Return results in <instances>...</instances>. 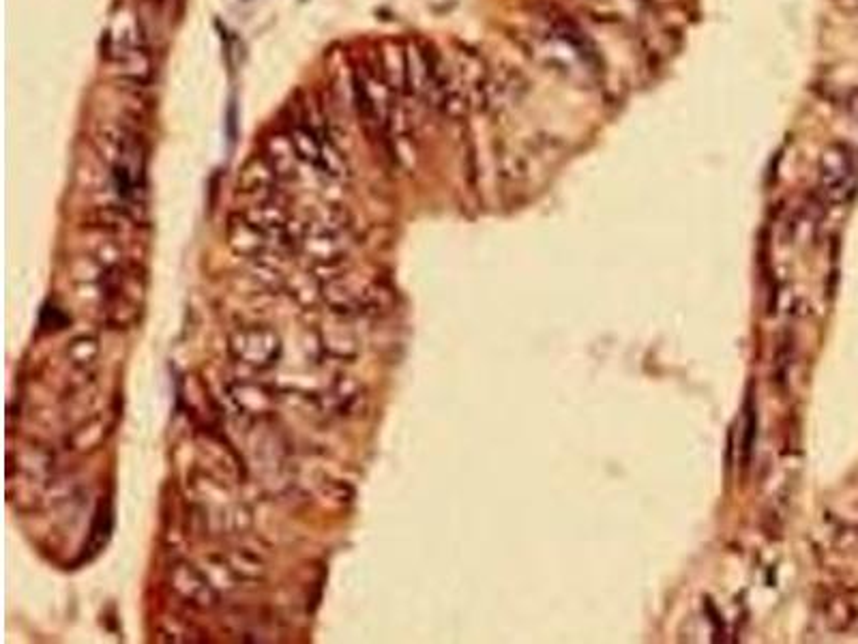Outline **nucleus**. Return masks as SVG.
Returning a JSON list of instances; mask_svg holds the SVG:
<instances>
[{
  "instance_id": "1",
  "label": "nucleus",
  "mask_w": 858,
  "mask_h": 644,
  "mask_svg": "<svg viewBox=\"0 0 858 644\" xmlns=\"http://www.w3.org/2000/svg\"><path fill=\"white\" fill-rule=\"evenodd\" d=\"M858 189V151L848 142H831L818 161V198L826 204L848 202Z\"/></svg>"
},
{
  "instance_id": "2",
  "label": "nucleus",
  "mask_w": 858,
  "mask_h": 644,
  "mask_svg": "<svg viewBox=\"0 0 858 644\" xmlns=\"http://www.w3.org/2000/svg\"><path fill=\"white\" fill-rule=\"evenodd\" d=\"M378 71L387 80L391 89L404 91L406 89V52L402 46L393 41H387L380 46L378 52Z\"/></svg>"
},
{
  "instance_id": "3",
  "label": "nucleus",
  "mask_w": 858,
  "mask_h": 644,
  "mask_svg": "<svg viewBox=\"0 0 858 644\" xmlns=\"http://www.w3.org/2000/svg\"><path fill=\"white\" fill-rule=\"evenodd\" d=\"M266 161H269L271 168L275 170V174H290L294 172V164H297V151H294V144L290 140V134L286 131H277V134L269 136L264 142V155Z\"/></svg>"
},
{
  "instance_id": "4",
  "label": "nucleus",
  "mask_w": 858,
  "mask_h": 644,
  "mask_svg": "<svg viewBox=\"0 0 858 644\" xmlns=\"http://www.w3.org/2000/svg\"><path fill=\"white\" fill-rule=\"evenodd\" d=\"M288 134H290V140L294 144V151H297L299 159L307 161V164L318 166L320 155H322V144H324V140H329V138L318 136L316 131L309 127L305 121H294L292 127L288 129Z\"/></svg>"
},
{
  "instance_id": "5",
  "label": "nucleus",
  "mask_w": 858,
  "mask_h": 644,
  "mask_svg": "<svg viewBox=\"0 0 858 644\" xmlns=\"http://www.w3.org/2000/svg\"><path fill=\"white\" fill-rule=\"evenodd\" d=\"M843 106H846L848 114L858 123V89H850L846 99H843Z\"/></svg>"
}]
</instances>
